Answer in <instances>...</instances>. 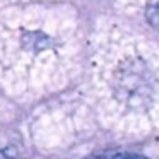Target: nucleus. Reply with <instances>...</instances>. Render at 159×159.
<instances>
[{"mask_svg":"<svg viewBox=\"0 0 159 159\" xmlns=\"http://www.w3.org/2000/svg\"><path fill=\"white\" fill-rule=\"evenodd\" d=\"M145 19L156 31H159V0H147Z\"/></svg>","mask_w":159,"mask_h":159,"instance_id":"1","label":"nucleus"},{"mask_svg":"<svg viewBox=\"0 0 159 159\" xmlns=\"http://www.w3.org/2000/svg\"><path fill=\"white\" fill-rule=\"evenodd\" d=\"M113 159H149V157L140 154H134V152H118V154L113 156Z\"/></svg>","mask_w":159,"mask_h":159,"instance_id":"2","label":"nucleus"}]
</instances>
